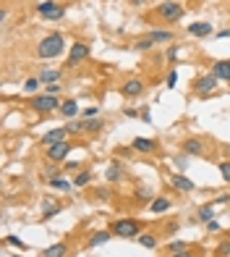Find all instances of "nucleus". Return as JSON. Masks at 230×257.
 <instances>
[{
  "mask_svg": "<svg viewBox=\"0 0 230 257\" xmlns=\"http://www.w3.org/2000/svg\"><path fill=\"white\" fill-rule=\"evenodd\" d=\"M212 218H214V207H212V205H202V207H199V220L210 223Z\"/></svg>",
  "mask_w": 230,
  "mask_h": 257,
  "instance_id": "27",
  "label": "nucleus"
},
{
  "mask_svg": "<svg viewBox=\"0 0 230 257\" xmlns=\"http://www.w3.org/2000/svg\"><path fill=\"white\" fill-rule=\"evenodd\" d=\"M176 81H178V74L170 71V74H168V87H176Z\"/></svg>",
  "mask_w": 230,
  "mask_h": 257,
  "instance_id": "37",
  "label": "nucleus"
},
{
  "mask_svg": "<svg viewBox=\"0 0 230 257\" xmlns=\"http://www.w3.org/2000/svg\"><path fill=\"white\" fill-rule=\"evenodd\" d=\"M97 113H100V108H84L82 118H97Z\"/></svg>",
  "mask_w": 230,
  "mask_h": 257,
  "instance_id": "36",
  "label": "nucleus"
},
{
  "mask_svg": "<svg viewBox=\"0 0 230 257\" xmlns=\"http://www.w3.org/2000/svg\"><path fill=\"white\" fill-rule=\"evenodd\" d=\"M58 213H60V205H52L50 200L44 202V213H42V220H50V218H55Z\"/></svg>",
  "mask_w": 230,
  "mask_h": 257,
  "instance_id": "26",
  "label": "nucleus"
},
{
  "mask_svg": "<svg viewBox=\"0 0 230 257\" xmlns=\"http://www.w3.org/2000/svg\"><path fill=\"white\" fill-rule=\"evenodd\" d=\"M146 37L152 40L154 45H165V42H172V40H176V34L168 32V29H154V32H149Z\"/></svg>",
  "mask_w": 230,
  "mask_h": 257,
  "instance_id": "17",
  "label": "nucleus"
},
{
  "mask_svg": "<svg viewBox=\"0 0 230 257\" xmlns=\"http://www.w3.org/2000/svg\"><path fill=\"white\" fill-rule=\"evenodd\" d=\"M228 200H230V192H228V194H220L214 202H217V205H222V202H228Z\"/></svg>",
  "mask_w": 230,
  "mask_h": 257,
  "instance_id": "40",
  "label": "nucleus"
},
{
  "mask_svg": "<svg viewBox=\"0 0 230 257\" xmlns=\"http://www.w3.org/2000/svg\"><path fill=\"white\" fill-rule=\"evenodd\" d=\"M123 179V173H120V166L115 163V166H110V171H108V181H120Z\"/></svg>",
  "mask_w": 230,
  "mask_h": 257,
  "instance_id": "30",
  "label": "nucleus"
},
{
  "mask_svg": "<svg viewBox=\"0 0 230 257\" xmlns=\"http://www.w3.org/2000/svg\"><path fill=\"white\" fill-rule=\"evenodd\" d=\"M170 257H191V249H188V252H178V254H170Z\"/></svg>",
  "mask_w": 230,
  "mask_h": 257,
  "instance_id": "43",
  "label": "nucleus"
},
{
  "mask_svg": "<svg viewBox=\"0 0 230 257\" xmlns=\"http://www.w3.org/2000/svg\"><path fill=\"white\" fill-rule=\"evenodd\" d=\"M60 115H63V118H68V121L76 118V115H78V102L71 100V97L63 100V102H60Z\"/></svg>",
  "mask_w": 230,
  "mask_h": 257,
  "instance_id": "18",
  "label": "nucleus"
},
{
  "mask_svg": "<svg viewBox=\"0 0 230 257\" xmlns=\"http://www.w3.org/2000/svg\"><path fill=\"white\" fill-rule=\"evenodd\" d=\"M186 32L191 37H206V34H212V24L210 21H194V24L186 27Z\"/></svg>",
  "mask_w": 230,
  "mask_h": 257,
  "instance_id": "15",
  "label": "nucleus"
},
{
  "mask_svg": "<svg viewBox=\"0 0 230 257\" xmlns=\"http://www.w3.org/2000/svg\"><path fill=\"white\" fill-rule=\"evenodd\" d=\"M217 37H220V40L222 37H230V29H220V32H217Z\"/></svg>",
  "mask_w": 230,
  "mask_h": 257,
  "instance_id": "41",
  "label": "nucleus"
},
{
  "mask_svg": "<svg viewBox=\"0 0 230 257\" xmlns=\"http://www.w3.org/2000/svg\"><path fill=\"white\" fill-rule=\"evenodd\" d=\"M134 197H136V200H139V202H146V200H152V197H154V192L149 189V186H136Z\"/></svg>",
  "mask_w": 230,
  "mask_h": 257,
  "instance_id": "24",
  "label": "nucleus"
},
{
  "mask_svg": "<svg viewBox=\"0 0 230 257\" xmlns=\"http://www.w3.org/2000/svg\"><path fill=\"white\" fill-rule=\"evenodd\" d=\"M89 181H92V171H84V173H78V176L74 179V184H76V186H86Z\"/></svg>",
  "mask_w": 230,
  "mask_h": 257,
  "instance_id": "32",
  "label": "nucleus"
},
{
  "mask_svg": "<svg viewBox=\"0 0 230 257\" xmlns=\"http://www.w3.org/2000/svg\"><path fill=\"white\" fill-rule=\"evenodd\" d=\"M110 231L112 236H120V239H136L142 233V223L136 218H120L110 226Z\"/></svg>",
  "mask_w": 230,
  "mask_h": 257,
  "instance_id": "2",
  "label": "nucleus"
},
{
  "mask_svg": "<svg viewBox=\"0 0 230 257\" xmlns=\"http://www.w3.org/2000/svg\"><path fill=\"white\" fill-rule=\"evenodd\" d=\"M71 150H74V145L66 139V142L50 145L48 150H44V158H48L50 163H60V160H66V158H68V153H71Z\"/></svg>",
  "mask_w": 230,
  "mask_h": 257,
  "instance_id": "7",
  "label": "nucleus"
},
{
  "mask_svg": "<svg viewBox=\"0 0 230 257\" xmlns=\"http://www.w3.org/2000/svg\"><path fill=\"white\" fill-rule=\"evenodd\" d=\"M66 254H68V244L66 241H58V244H52V247L42 249V257H66Z\"/></svg>",
  "mask_w": 230,
  "mask_h": 257,
  "instance_id": "21",
  "label": "nucleus"
},
{
  "mask_svg": "<svg viewBox=\"0 0 230 257\" xmlns=\"http://www.w3.org/2000/svg\"><path fill=\"white\" fill-rule=\"evenodd\" d=\"M58 92H60V84H48V92H44V95H58Z\"/></svg>",
  "mask_w": 230,
  "mask_h": 257,
  "instance_id": "38",
  "label": "nucleus"
},
{
  "mask_svg": "<svg viewBox=\"0 0 230 257\" xmlns=\"http://www.w3.org/2000/svg\"><path fill=\"white\" fill-rule=\"evenodd\" d=\"M168 179H170V184L176 186L178 192H194V189H196V186H194V181L186 179V176H180V173H172V171H170Z\"/></svg>",
  "mask_w": 230,
  "mask_h": 257,
  "instance_id": "14",
  "label": "nucleus"
},
{
  "mask_svg": "<svg viewBox=\"0 0 230 257\" xmlns=\"http://www.w3.org/2000/svg\"><path fill=\"white\" fill-rule=\"evenodd\" d=\"M126 115H128V118H136V115H139V113H136L134 108H126Z\"/></svg>",
  "mask_w": 230,
  "mask_h": 257,
  "instance_id": "42",
  "label": "nucleus"
},
{
  "mask_svg": "<svg viewBox=\"0 0 230 257\" xmlns=\"http://www.w3.org/2000/svg\"><path fill=\"white\" fill-rule=\"evenodd\" d=\"M37 79L42 81V84H58V81H63V71L60 68H44Z\"/></svg>",
  "mask_w": 230,
  "mask_h": 257,
  "instance_id": "16",
  "label": "nucleus"
},
{
  "mask_svg": "<svg viewBox=\"0 0 230 257\" xmlns=\"http://www.w3.org/2000/svg\"><path fill=\"white\" fill-rule=\"evenodd\" d=\"M136 241H139L142 247H146V249H154V247H157V236H154V233H149V231L139 233V236H136Z\"/></svg>",
  "mask_w": 230,
  "mask_h": 257,
  "instance_id": "23",
  "label": "nucleus"
},
{
  "mask_svg": "<svg viewBox=\"0 0 230 257\" xmlns=\"http://www.w3.org/2000/svg\"><path fill=\"white\" fill-rule=\"evenodd\" d=\"M214 87H217V79H214L212 74H204V76H199L196 81H194V92H196L199 97L212 95V92H214Z\"/></svg>",
  "mask_w": 230,
  "mask_h": 257,
  "instance_id": "8",
  "label": "nucleus"
},
{
  "mask_svg": "<svg viewBox=\"0 0 230 257\" xmlns=\"http://www.w3.org/2000/svg\"><path fill=\"white\" fill-rule=\"evenodd\" d=\"M105 128V121L102 118H82L78 121V134H97Z\"/></svg>",
  "mask_w": 230,
  "mask_h": 257,
  "instance_id": "13",
  "label": "nucleus"
},
{
  "mask_svg": "<svg viewBox=\"0 0 230 257\" xmlns=\"http://www.w3.org/2000/svg\"><path fill=\"white\" fill-rule=\"evenodd\" d=\"M110 236H112V231H94V233H92V236L86 239V247L94 249V247H100V244L110 241Z\"/></svg>",
  "mask_w": 230,
  "mask_h": 257,
  "instance_id": "19",
  "label": "nucleus"
},
{
  "mask_svg": "<svg viewBox=\"0 0 230 257\" xmlns=\"http://www.w3.org/2000/svg\"><path fill=\"white\" fill-rule=\"evenodd\" d=\"M212 76L222 79V81H230V61H217L212 66Z\"/></svg>",
  "mask_w": 230,
  "mask_h": 257,
  "instance_id": "20",
  "label": "nucleus"
},
{
  "mask_svg": "<svg viewBox=\"0 0 230 257\" xmlns=\"http://www.w3.org/2000/svg\"><path fill=\"white\" fill-rule=\"evenodd\" d=\"M68 134H71V132H68L66 126H60V128H52V132H48V134H42V137H40V145L50 147V145H58V142H66Z\"/></svg>",
  "mask_w": 230,
  "mask_h": 257,
  "instance_id": "10",
  "label": "nucleus"
},
{
  "mask_svg": "<svg viewBox=\"0 0 230 257\" xmlns=\"http://www.w3.org/2000/svg\"><path fill=\"white\" fill-rule=\"evenodd\" d=\"M142 92H144V81L142 79H128V81H123V87H120V95L128 97V100L139 97Z\"/></svg>",
  "mask_w": 230,
  "mask_h": 257,
  "instance_id": "11",
  "label": "nucleus"
},
{
  "mask_svg": "<svg viewBox=\"0 0 230 257\" xmlns=\"http://www.w3.org/2000/svg\"><path fill=\"white\" fill-rule=\"evenodd\" d=\"M170 200L168 197H154L152 200V205H149V213H154V215H160V213H165V210H170Z\"/></svg>",
  "mask_w": 230,
  "mask_h": 257,
  "instance_id": "22",
  "label": "nucleus"
},
{
  "mask_svg": "<svg viewBox=\"0 0 230 257\" xmlns=\"http://www.w3.org/2000/svg\"><path fill=\"white\" fill-rule=\"evenodd\" d=\"M32 110L40 113V115L55 113V110H60V100H58L55 95H37L32 100Z\"/></svg>",
  "mask_w": 230,
  "mask_h": 257,
  "instance_id": "4",
  "label": "nucleus"
},
{
  "mask_svg": "<svg viewBox=\"0 0 230 257\" xmlns=\"http://www.w3.org/2000/svg\"><path fill=\"white\" fill-rule=\"evenodd\" d=\"M40 84H42V81H40L37 76H32V79H26V84H24V92H29V95H34V92L40 89Z\"/></svg>",
  "mask_w": 230,
  "mask_h": 257,
  "instance_id": "29",
  "label": "nucleus"
},
{
  "mask_svg": "<svg viewBox=\"0 0 230 257\" xmlns=\"http://www.w3.org/2000/svg\"><path fill=\"white\" fill-rule=\"evenodd\" d=\"M97 197L100 200H110V189H97Z\"/></svg>",
  "mask_w": 230,
  "mask_h": 257,
  "instance_id": "39",
  "label": "nucleus"
},
{
  "mask_svg": "<svg viewBox=\"0 0 230 257\" xmlns=\"http://www.w3.org/2000/svg\"><path fill=\"white\" fill-rule=\"evenodd\" d=\"M63 50H66V37L60 32H50V34H44V37L40 40L37 58H42V61H52V58H58Z\"/></svg>",
  "mask_w": 230,
  "mask_h": 257,
  "instance_id": "1",
  "label": "nucleus"
},
{
  "mask_svg": "<svg viewBox=\"0 0 230 257\" xmlns=\"http://www.w3.org/2000/svg\"><path fill=\"white\" fill-rule=\"evenodd\" d=\"M217 168H220V176H222V181H225V184H230V160H222Z\"/></svg>",
  "mask_w": 230,
  "mask_h": 257,
  "instance_id": "31",
  "label": "nucleus"
},
{
  "mask_svg": "<svg viewBox=\"0 0 230 257\" xmlns=\"http://www.w3.org/2000/svg\"><path fill=\"white\" fill-rule=\"evenodd\" d=\"M214 254H217V257H230V241H222L220 247L214 249Z\"/></svg>",
  "mask_w": 230,
  "mask_h": 257,
  "instance_id": "35",
  "label": "nucleus"
},
{
  "mask_svg": "<svg viewBox=\"0 0 230 257\" xmlns=\"http://www.w3.org/2000/svg\"><path fill=\"white\" fill-rule=\"evenodd\" d=\"M188 249H191V244H186V241H178V239L168 244V252H170V254H178V252H188Z\"/></svg>",
  "mask_w": 230,
  "mask_h": 257,
  "instance_id": "25",
  "label": "nucleus"
},
{
  "mask_svg": "<svg viewBox=\"0 0 230 257\" xmlns=\"http://www.w3.org/2000/svg\"><path fill=\"white\" fill-rule=\"evenodd\" d=\"M86 58H89V45L86 42H74L71 53H68V61H66V68H76L78 63H84Z\"/></svg>",
  "mask_w": 230,
  "mask_h": 257,
  "instance_id": "5",
  "label": "nucleus"
},
{
  "mask_svg": "<svg viewBox=\"0 0 230 257\" xmlns=\"http://www.w3.org/2000/svg\"><path fill=\"white\" fill-rule=\"evenodd\" d=\"M152 45H154V42L149 40V37H142V40H136V42H134V48H136V50H149Z\"/></svg>",
  "mask_w": 230,
  "mask_h": 257,
  "instance_id": "34",
  "label": "nucleus"
},
{
  "mask_svg": "<svg viewBox=\"0 0 230 257\" xmlns=\"http://www.w3.org/2000/svg\"><path fill=\"white\" fill-rule=\"evenodd\" d=\"M183 6L178 3V0H165V3H160L157 6V16L165 21V24H176V21H180L183 19Z\"/></svg>",
  "mask_w": 230,
  "mask_h": 257,
  "instance_id": "3",
  "label": "nucleus"
},
{
  "mask_svg": "<svg viewBox=\"0 0 230 257\" xmlns=\"http://www.w3.org/2000/svg\"><path fill=\"white\" fill-rule=\"evenodd\" d=\"M50 186H52V189H60V192H68V189H71V184H68L66 179H60V176H58V179H50Z\"/></svg>",
  "mask_w": 230,
  "mask_h": 257,
  "instance_id": "28",
  "label": "nucleus"
},
{
  "mask_svg": "<svg viewBox=\"0 0 230 257\" xmlns=\"http://www.w3.org/2000/svg\"><path fill=\"white\" fill-rule=\"evenodd\" d=\"M37 14L44 16V19H60L66 11L58 3H52V0H42V3H37Z\"/></svg>",
  "mask_w": 230,
  "mask_h": 257,
  "instance_id": "9",
  "label": "nucleus"
},
{
  "mask_svg": "<svg viewBox=\"0 0 230 257\" xmlns=\"http://www.w3.org/2000/svg\"><path fill=\"white\" fill-rule=\"evenodd\" d=\"M180 153L183 155H204L206 153V139L204 137H186L180 142Z\"/></svg>",
  "mask_w": 230,
  "mask_h": 257,
  "instance_id": "6",
  "label": "nucleus"
},
{
  "mask_svg": "<svg viewBox=\"0 0 230 257\" xmlns=\"http://www.w3.org/2000/svg\"><path fill=\"white\" fill-rule=\"evenodd\" d=\"M6 244H10V247H18V249H24V252L29 249V247H26V244L21 241L18 236H10V233H8V236H6Z\"/></svg>",
  "mask_w": 230,
  "mask_h": 257,
  "instance_id": "33",
  "label": "nucleus"
},
{
  "mask_svg": "<svg viewBox=\"0 0 230 257\" xmlns=\"http://www.w3.org/2000/svg\"><path fill=\"white\" fill-rule=\"evenodd\" d=\"M131 150H136V153H144V155H152L160 150V145L154 142V139H144V137H136L131 142Z\"/></svg>",
  "mask_w": 230,
  "mask_h": 257,
  "instance_id": "12",
  "label": "nucleus"
}]
</instances>
